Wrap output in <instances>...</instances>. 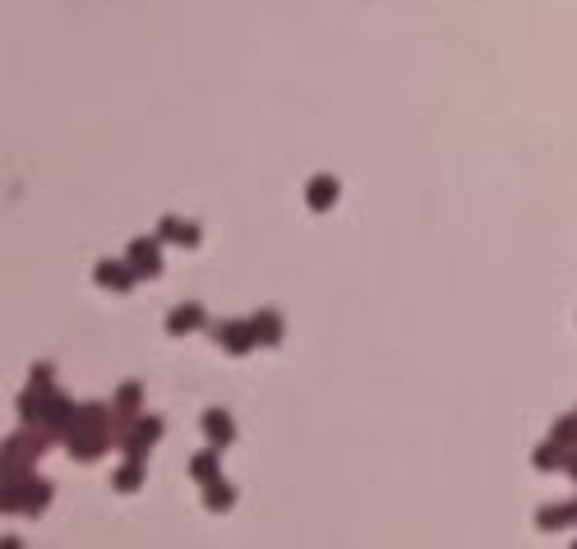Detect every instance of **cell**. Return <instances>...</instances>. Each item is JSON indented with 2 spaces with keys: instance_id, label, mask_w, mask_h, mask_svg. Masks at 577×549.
<instances>
[{
  "instance_id": "1",
  "label": "cell",
  "mask_w": 577,
  "mask_h": 549,
  "mask_svg": "<svg viewBox=\"0 0 577 549\" xmlns=\"http://www.w3.org/2000/svg\"><path fill=\"white\" fill-rule=\"evenodd\" d=\"M97 277H102V286H111V291H130V282H134V273L125 264H97Z\"/></svg>"
},
{
  "instance_id": "2",
  "label": "cell",
  "mask_w": 577,
  "mask_h": 549,
  "mask_svg": "<svg viewBox=\"0 0 577 549\" xmlns=\"http://www.w3.org/2000/svg\"><path fill=\"white\" fill-rule=\"evenodd\" d=\"M203 429H208L212 443H226L231 439V416H226V411H208V416H203Z\"/></svg>"
},
{
  "instance_id": "3",
  "label": "cell",
  "mask_w": 577,
  "mask_h": 549,
  "mask_svg": "<svg viewBox=\"0 0 577 549\" xmlns=\"http://www.w3.org/2000/svg\"><path fill=\"white\" fill-rule=\"evenodd\" d=\"M217 337H222L226 346H236V351H245V346L254 341V328H245V323H222V328H217Z\"/></svg>"
},
{
  "instance_id": "4",
  "label": "cell",
  "mask_w": 577,
  "mask_h": 549,
  "mask_svg": "<svg viewBox=\"0 0 577 549\" xmlns=\"http://www.w3.org/2000/svg\"><path fill=\"white\" fill-rule=\"evenodd\" d=\"M199 323H203V309H199V305H180V309H176V319H171L167 328H171V332H176V337H180V332L199 328Z\"/></svg>"
},
{
  "instance_id": "5",
  "label": "cell",
  "mask_w": 577,
  "mask_h": 549,
  "mask_svg": "<svg viewBox=\"0 0 577 549\" xmlns=\"http://www.w3.org/2000/svg\"><path fill=\"white\" fill-rule=\"evenodd\" d=\"M130 259H134V268H139V273H157V268H162V259L153 254V245H148V240H139V245H134V250H130Z\"/></svg>"
},
{
  "instance_id": "6",
  "label": "cell",
  "mask_w": 577,
  "mask_h": 549,
  "mask_svg": "<svg viewBox=\"0 0 577 549\" xmlns=\"http://www.w3.org/2000/svg\"><path fill=\"white\" fill-rule=\"evenodd\" d=\"M333 194H337V185H333L328 176L310 185V203H314V208H328V203H333Z\"/></svg>"
},
{
  "instance_id": "7",
  "label": "cell",
  "mask_w": 577,
  "mask_h": 549,
  "mask_svg": "<svg viewBox=\"0 0 577 549\" xmlns=\"http://www.w3.org/2000/svg\"><path fill=\"white\" fill-rule=\"evenodd\" d=\"M189 471L199 475V480H212L217 475V452H199V457L189 461Z\"/></svg>"
},
{
  "instance_id": "8",
  "label": "cell",
  "mask_w": 577,
  "mask_h": 549,
  "mask_svg": "<svg viewBox=\"0 0 577 549\" xmlns=\"http://www.w3.org/2000/svg\"><path fill=\"white\" fill-rule=\"evenodd\" d=\"M577 517V508H550V513H541V527H568Z\"/></svg>"
},
{
  "instance_id": "9",
  "label": "cell",
  "mask_w": 577,
  "mask_h": 549,
  "mask_svg": "<svg viewBox=\"0 0 577 549\" xmlns=\"http://www.w3.org/2000/svg\"><path fill=\"white\" fill-rule=\"evenodd\" d=\"M254 337H268V341H278V337H282V323L273 319V314H264V319L254 323Z\"/></svg>"
},
{
  "instance_id": "10",
  "label": "cell",
  "mask_w": 577,
  "mask_h": 549,
  "mask_svg": "<svg viewBox=\"0 0 577 549\" xmlns=\"http://www.w3.org/2000/svg\"><path fill=\"white\" fill-rule=\"evenodd\" d=\"M139 484V466H125V471H116V489H134Z\"/></svg>"
},
{
  "instance_id": "11",
  "label": "cell",
  "mask_w": 577,
  "mask_h": 549,
  "mask_svg": "<svg viewBox=\"0 0 577 549\" xmlns=\"http://www.w3.org/2000/svg\"><path fill=\"white\" fill-rule=\"evenodd\" d=\"M564 439H577V420H559V429H555V443H564Z\"/></svg>"
},
{
  "instance_id": "12",
  "label": "cell",
  "mask_w": 577,
  "mask_h": 549,
  "mask_svg": "<svg viewBox=\"0 0 577 549\" xmlns=\"http://www.w3.org/2000/svg\"><path fill=\"white\" fill-rule=\"evenodd\" d=\"M212 508H226L231 503V489H226V484H212V499H208Z\"/></svg>"
}]
</instances>
